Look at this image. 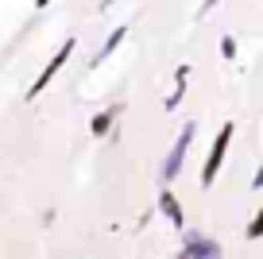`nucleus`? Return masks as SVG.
<instances>
[{"label":"nucleus","mask_w":263,"mask_h":259,"mask_svg":"<svg viewBox=\"0 0 263 259\" xmlns=\"http://www.w3.org/2000/svg\"><path fill=\"white\" fill-rule=\"evenodd\" d=\"M232 136H236V124H232V120H224V124H221V132H217V139H213V147H209L205 166H201V186H205V190L217 182V170H221V162H224V151H229Z\"/></svg>","instance_id":"nucleus-1"},{"label":"nucleus","mask_w":263,"mask_h":259,"mask_svg":"<svg viewBox=\"0 0 263 259\" xmlns=\"http://www.w3.org/2000/svg\"><path fill=\"white\" fill-rule=\"evenodd\" d=\"M194 132H197V124H194V120H190V124H182L178 143L171 147V155H166V162H163V182H174V178H178L182 162H186V151H190V143H194Z\"/></svg>","instance_id":"nucleus-2"},{"label":"nucleus","mask_w":263,"mask_h":259,"mask_svg":"<svg viewBox=\"0 0 263 259\" xmlns=\"http://www.w3.org/2000/svg\"><path fill=\"white\" fill-rule=\"evenodd\" d=\"M74 47H78L74 39H66L62 47H58V54L50 58L47 66H43V73H39V78H35V85H31V89H27V101H35V97H39V93H43V89H47V85H50V78H54V73L62 70L66 62H70V54H74Z\"/></svg>","instance_id":"nucleus-3"},{"label":"nucleus","mask_w":263,"mask_h":259,"mask_svg":"<svg viewBox=\"0 0 263 259\" xmlns=\"http://www.w3.org/2000/svg\"><path fill=\"white\" fill-rule=\"evenodd\" d=\"M182 255H221V248H217L213 240H205V236H186Z\"/></svg>","instance_id":"nucleus-4"},{"label":"nucleus","mask_w":263,"mask_h":259,"mask_svg":"<svg viewBox=\"0 0 263 259\" xmlns=\"http://www.w3.org/2000/svg\"><path fill=\"white\" fill-rule=\"evenodd\" d=\"M124 39H128V27L120 24V27H116V31H112V35H108V39H105V47L97 50V58H93V66H101V62H105V58H112V54H116V47H120Z\"/></svg>","instance_id":"nucleus-5"},{"label":"nucleus","mask_w":263,"mask_h":259,"mask_svg":"<svg viewBox=\"0 0 263 259\" xmlns=\"http://www.w3.org/2000/svg\"><path fill=\"white\" fill-rule=\"evenodd\" d=\"M159 209H163L166 220H174V228H182V205H178V197H174L171 190H163V194H159Z\"/></svg>","instance_id":"nucleus-6"},{"label":"nucleus","mask_w":263,"mask_h":259,"mask_svg":"<svg viewBox=\"0 0 263 259\" xmlns=\"http://www.w3.org/2000/svg\"><path fill=\"white\" fill-rule=\"evenodd\" d=\"M186 78H190V66L182 62V66H178V85H174V93L166 97V113H174V108L182 105V93H186Z\"/></svg>","instance_id":"nucleus-7"},{"label":"nucleus","mask_w":263,"mask_h":259,"mask_svg":"<svg viewBox=\"0 0 263 259\" xmlns=\"http://www.w3.org/2000/svg\"><path fill=\"white\" fill-rule=\"evenodd\" d=\"M89 132H93V139H105L108 132H112V113H97L89 120Z\"/></svg>","instance_id":"nucleus-8"},{"label":"nucleus","mask_w":263,"mask_h":259,"mask_svg":"<svg viewBox=\"0 0 263 259\" xmlns=\"http://www.w3.org/2000/svg\"><path fill=\"white\" fill-rule=\"evenodd\" d=\"M248 240H263V205H259V209H255L252 225H248Z\"/></svg>","instance_id":"nucleus-9"},{"label":"nucleus","mask_w":263,"mask_h":259,"mask_svg":"<svg viewBox=\"0 0 263 259\" xmlns=\"http://www.w3.org/2000/svg\"><path fill=\"white\" fill-rule=\"evenodd\" d=\"M221 54L224 58H236V39H232V35H221Z\"/></svg>","instance_id":"nucleus-10"},{"label":"nucleus","mask_w":263,"mask_h":259,"mask_svg":"<svg viewBox=\"0 0 263 259\" xmlns=\"http://www.w3.org/2000/svg\"><path fill=\"white\" fill-rule=\"evenodd\" d=\"M252 190H263V166L255 170V178H252Z\"/></svg>","instance_id":"nucleus-11"},{"label":"nucleus","mask_w":263,"mask_h":259,"mask_svg":"<svg viewBox=\"0 0 263 259\" xmlns=\"http://www.w3.org/2000/svg\"><path fill=\"white\" fill-rule=\"evenodd\" d=\"M47 4H50V0H35V8H47Z\"/></svg>","instance_id":"nucleus-12"},{"label":"nucleus","mask_w":263,"mask_h":259,"mask_svg":"<svg viewBox=\"0 0 263 259\" xmlns=\"http://www.w3.org/2000/svg\"><path fill=\"white\" fill-rule=\"evenodd\" d=\"M112 4H116V0H101V8H112Z\"/></svg>","instance_id":"nucleus-13"}]
</instances>
